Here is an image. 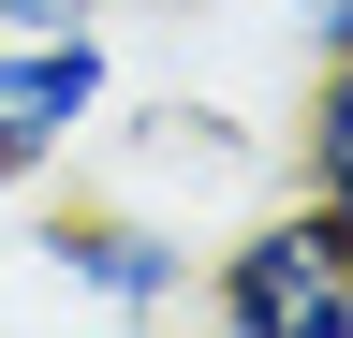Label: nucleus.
<instances>
[{
    "mask_svg": "<svg viewBox=\"0 0 353 338\" xmlns=\"http://www.w3.org/2000/svg\"><path fill=\"white\" fill-rule=\"evenodd\" d=\"M15 250L74 294V309H103V324H176V309H206V235L162 221V206H118V191H59V206H30Z\"/></svg>",
    "mask_w": 353,
    "mask_h": 338,
    "instance_id": "f257e3e1",
    "label": "nucleus"
},
{
    "mask_svg": "<svg viewBox=\"0 0 353 338\" xmlns=\"http://www.w3.org/2000/svg\"><path fill=\"white\" fill-rule=\"evenodd\" d=\"M206 324L236 338H353V235L324 206H250L236 235H206Z\"/></svg>",
    "mask_w": 353,
    "mask_h": 338,
    "instance_id": "f03ea898",
    "label": "nucleus"
},
{
    "mask_svg": "<svg viewBox=\"0 0 353 338\" xmlns=\"http://www.w3.org/2000/svg\"><path fill=\"white\" fill-rule=\"evenodd\" d=\"M103 118H118L103 30H0V191H44Z\"/></svg>",
    "mask_w": 353,
    "mask_h": 338,
    "instance_id": "7ed1b4c3",
    "label": "nucleus"
},
{
    "mask_svg": "<svg viewBox=\"0 0 353 338\" xmlns=\"http://www.w3.org/2000/svg\"><path fill=\"white\" fill-rule=\"evenodd\" d=\"M294 191L353 235V59H309V103H294Z\"/></svg>",
    "mask_w": 353,
    "mask_h": 338,
    "instance_id": "20e7f679",
    "label": "nucleus"
},
{
    "mask_svg": "<svg viewBox=\"0 0 353 338\" xmlns=\"http://www.w3.org/2000/svg\"><path fill=\"white\" fill-rule=\"evenodd\" d=\"M0 30H103V0H0Z\"/></svg>",
    "mask_w": 353,
    "mask_h": 338,
    "instance_id": "39448f33",
    "label": "nucleus"
},
{
    "mask_svg": "<svg viewBox=\"0 0 353 338\" xmlns=\"http://www.w3.org/2000/svg\"><path fill=\"white\" fill-rule=\"evenodd\" d=\"M294 30H309V59H353V0H294Z\"/></svg>",
    "mask_w": 353,
    "mask_h": 338,
    "instance_id": "423d86ee",
    "label": "nucleus"
}]
</instances>
